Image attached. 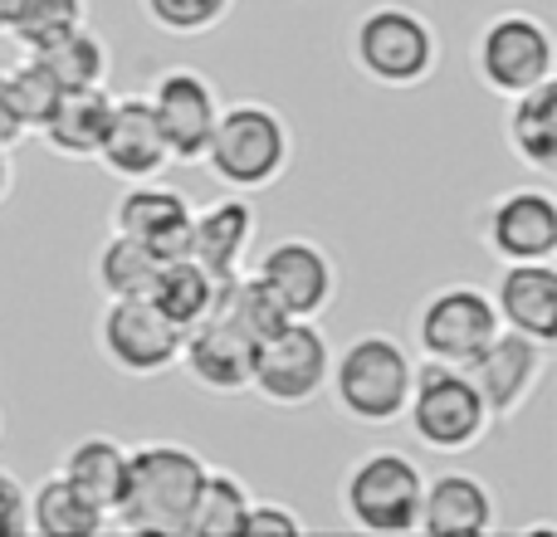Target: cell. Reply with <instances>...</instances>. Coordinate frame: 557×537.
<instances>
[{"mask_svg":"<svg viewBox=\"0 0 557 537\" xmlns=\"http://www.w3.org/2000/svg\"><path fill=\"white\" fill-rule=\"evenodd\" d=\"M206 479V460L191 445L147 440L127 450V489L113 523L143 537H186L196 489Z\"/></svg>","mask_w":557,"mask_h":537,"instance_id":"cell-1","label":"cell"},{"mask_svg":"<svg viewBox=\"0 0 557 537\" xmlns=\"http://www.w3.org/2000/svg\"><path fill=\"white\" fill-rule=\"evenodd\" d=\"M411 382L416 357L392 333H357L333 357V372H327V391H333L337 411L357 425H372V430L401 425Z\"/></svg>","mask_w":557,"mask_h":537,"instance_id":"cell-2","label":"cell"},{"mask_svg":"<svg viewBox=\"0 0 557 537\" xmlns=\"http://www.w3.org/2000/svg\"><path fill=\"white\" fill-rule=\"evenodd\" d=\"M201 162L211 166L215 182L240 196L270 191L294 162V127L270 103H221Z\"/></svg>","mask_w":557,"mask_h":537,"instance_id":"cell-3","label":"cell"},{"mask_svg":"<svg viewBox=\"0 0 557 537\" xmlns=\"http://www.w3.org/2000/svg\"><path fill=\"white\" fill-rule=\"evenodd\" d=\"M352 64L382 88H421L441 68V35L421 10L382 0L352 20Z\"/></svg>","mask_w":557,"mask_h":537,"instance_id":"cell-4","label":"cell"},{"mask_svg":"<svg viewBox=\"0 0 557 537\" xmlns=\"http://www.w3.org/2000/svg\"><path fill=\"white\" fill-rule=\"evenodd\" d=\"M406 425L411 435L435 454H465L490 435L494 411L484 405L480 386L470 382L465 366L421 362L411 382V401H406Z\"/></svg>","mask_w":557,"mask_h":537,"instance_id":"cell-5","label":"cell"},{"mask_svg":"<svg viewBox=\"0 0 557 537\" xmlns=\"http://www.w3.org/2000/svg\"><path fill=\"white\" fill-rule=\"evenodd\" d=\"M421 499H425V474L406 450L362 454L343 479V513L362 533H382V537L421 533Z\"/></svg>","mask_w":557,"mask_h":537,"instance_id":"cell-6","label":"cell"},{"mask_svg":"<svg viewBox=\"0 0 557 537\" xmlns=\"http://www.w3.org/2000/svg\"><path fill=\"white\" fill-rule=\"evenodd\" d=\"M327 372H333V342L318 327V317H288L255 347L250 391H260L270 405L298 411L327 391Z\"/></svg>","mask_w":557,"mask_h":537,"instance_id":"cell-7","label":"cell"},{"mask_svg":"<svg viewBox=\"0 0 557 537\" xmlns=\"http://www.w3.org/2000/svg\"><path fill=\"white\" fill-rule=\"evenodd\" d=\"M474 78L494 98H519L539 88L543 78H557V45L548 20L529 10H504L474 39Z\"/></svg>","mask_w":557,"mask_h":537,"instance_id":"cell-8","label":"cell"},{"mask_svg":"<svg viewBox=\"0 0 557 537\" xmlns=\"http://www.w3.org/2000/svg\"><path fill=\"white\" fill-rule=\"evenodd\" d=\"M499 333V313L494 298L474 284H445L416 313V347L425 362L445 366H470Z\"/></svg>","mask_w":557,"mask_h":537,"instance_id":"cell-9","label":"cell"},{"mask_svg":"<svg viewBox=\"0 0 557 537\" xmlns=\"http://www.w3.org/2000/svg\"><path fill=\"white\" fill-rule=\"evenodd\" d=\"M98 347L127 376H162L182 357V327L152 298H108L98 317Z\"/></svg>","mask_w":557,"mask_h":537,"instance_id":"cell-10","label":"cell"},{"mask_svg":"<svg viewBox=\"0 0 557 537\" xmlns=\"http://www.w3.org/2000/svg\"><path fill=\"white\" fill-rule=\"evenodd\" d=\"M255 347H260V342H255V337L245 333L231 313L211 308L201 323H191L182 333V357H176V366H182V372L191 376L201 391L240 396V391H250Z\"/></svg>","mask_w":557,"mask_h":537,"instance_id":"cell-11","label":"cell"},{"mask_svg":"<svg viewBox=\"0 0 557 537\" xmlns=\"http://www.w3.org/2000/svg\"><path fill=\"white\" fill-rule=\"evenodd\" d=\"M255 278L284 303L288 317H323L337 298V264L308 235H288L274 240L255 264Z\"/></svg>","mask_w":557,"mask_h":537,"instance_id":"cell-12","label":"cell"},{"mask_svg":"<svg viewBox=\"0 0 557 537\" xmlns=\"http://www.w3.org/2000/svg\"><path fill=\"white\" fill-rule=\"evenodd\" d=\"M157 113V127H162L166 147H172V162L196 166L206 157V142L215 133V117H221V93L206 74L196 68H166L162 78L147 93Z\"/></svg>","mask_w":557,"mask_h":537,"instance_id":"cell-13","label":"cell"},{"mask_svg":"<svg viewBox=\"0 0 557 537\" xmlns=\"http://www.w3.org/2000/svg\"><path fill=\"white\" fill-rule=\"evenodd\" d=\"M548 352H553V347H543V342H533V337L499 327V333H494V342L484 347L470 366H465V372H470V382L480 386L484 405L494 411V421H509V415H519L523 405L533 401L539 382L548 376Z\"/></svg>","mask_w":557,"mask_h":537,"instance_id":"cell-14","label":"cell"},{"mask_svg":"<svg viewBox=\"0 0 557 537\" xmlns=\"http://www.w3.org/2000/svg\"><path fill=\"white\" fill-rule=\"evenodd\" d=\"M484 245L494 260L523 264V260H557V201L543 186H519L504 191L480 221Z\"/></svg>","mask_w":557,"mask_h":537,"instance_id":"cell-15","label":"cell"},{"mask_svg":"<svg viewBox=\"0 0 557 537\" xmlns=\"http://www.w3.org/2000/svg\"><path fill=\"white\" fill-rule=\"evenodd\" d=\"M94 162H103V172L117 176V182H157L172 166V147L157 127L147 93L113 98V117H108V133L98 142Z\"/></svg>","mask_w":557,"mask_h":537,"instance_id":"cell-16","label":"cell"},{"mask_svg":"<svg viewBox=\"0 0 557 537\" xmlns=\"http://www.w3.org/2000/svg\"><path fill=\"white\" fill-rule=\"evenodd\" d=\"M255 225H260V215H255V205L245 201L240 191L221 196V201H211L206 211H191V230H186L182 254H191L206 274L235 278V274H245V254H250V245H255Z\"/></svg>","mask_w":557,"mask_h":537,"instance_id":"cell-17","label":"cell"},{"mask_svg":"<svg viewBox=\"0 0 557 537\" xmlns=\"http://www.w3.org/2000/svg\"><path fill=\"white\" fill-rule=\"evenodd\" d=\"M490 298H494V313H499V327L533 337L543 347L557 342V264L553 260L504 264Z\"/></svg>","mask_w":557,"mask_h":537,"instance_id":"cell-18","label":"cell"},{"mask_svg":"<svg viewBox=\"0 0 557 537\" xmlns=\"http://www.w3.org/2000/svg\"><path fill=\"white\" fill-rule=\"evenodd\" d=\"M191 211L196 205L186 201L182 191L157 182H127V191L113 201V230L143 240L147 250L182 254L186 250V230H191Z\"/></svg>","mask_w":557,"mask_h":537,"instance_id":"cell-19","label":"cell"},{"mask_svg":"<svg viewBox=\"0 0 557 537\" xmlns=\"http://www.w3.org/2000/svg\"><path fill=\"white\" fill-rule=\"evenodd\" d=\"M499 523V499L480 474L445 470L425 479L421 499V533L431 537H484Z\"/></svg>","mask_w":557,"mask_h":537,"instance_id":"cell-20","label":"cell"},{"mask_svg":"<svg viewBox=\"0 0 557 537\" xmlns=\"http://www.w3.org/2000/svg\"><path fill=\"white\" fill-rule=\"evenodd\" d=\"M108 117H113V93H108V84L69 88V93H59L54 113L45 117L39 137H45V147L54 157H64V162H94L98 142H103V133H108Z\"/></svg>","mask_w":557,"mask_h":537,"instance_id":"cell-21","label":"cell"},{"mask_svg":"<svg viewBox=\"0 0 557 537\" xmlns=\"http://www.w3.org/2000/svg\"><path fill=\"white\" fill-rule=\"evenodd\" d=\"M504 137H509V152L529 172L557 176V78H543L539 88L509 98Z\"/></svg>","mask_w":557,"mask_h":537,"instance_id":"cell-22","label":"cell"},{"mask_svg":"<svg viewBox=\"0 0 557 537\" xmlns=\"http://www.w3.org/2000/svg\"><path fill=\"white\" fill-rule=\"evenodd\" d=\"M59 474H64L94 509H103L108 519H113L117 503H123V489H127V445H117L113 435H84V440L69 445Z\"/></svg>","mask_w":557,"mask_h":537,"instance_id":"cell-23","label":"cell"},{"mask_svg":"<svg viewBox=\"0 0 557 537\" xmlns=\"http://www.w3.org/2000/svg\"><path fill=\"white\" fill-rule=\"evenodd\" d=\"M221 284L225 278H215V274H206L201 264L191 260V254H166L162 268H157V278H152V303L162 308L166 317H172L176 327H191V323H201L206 313H211L215 303H221Z\"/></svg>","mask_w":557,"mask_h":537,"instance_id":"cell-24","label":"cell"},{"mask_svg":"<svg viewBox=\"0 0 557 537\" xmlns=\"http://www.w3.org/2000/svg\"><path fill=\"white\" fill-rule=\"evenodd\" d=\"M108 513L94 509L64 474H49L29 489V533H45V537H94L108 528Z\"/></svg>","mask_w":557,"mask_h":537,"instance_id":"cell-25","label":"cell"},{"mask_svg":"<svg viewBox=\"0 0 557 537\" xmlns=\"http://www.w3.org/2000/svg\"><path fill=\"white\" fill-rule=\"evenodd\" d=\"M35 59L49 68V78H54L59 88H98L108 84V68H113V54H108L103 35L88 25H74L69 35L49 39L45 49H35Z\"/></svg>","mask_w":557,"mask_h":537,"instance_id":"cell-26","label":"cell"},{"mask_svg":"<svg viewBox=\"0 0 557 537\" xmlns=\"http://www.w3.org/2000/svg\"><path fill=\"white\" fill-rule=\"evenodd\" d=\"M250 503H255V494L245 489V479H235L231 470H206L201 489H196V503H191L186 537H235L245 528Z\"/></svg>","mask_w":557,"mask_h":537,"instance_id":"cell-27","label":"cell"},{"mask_svg":"<svg viewBox=\"0 0 557 537\" xmlns=\"http://www.w3.org/2000/svg\"><path fill=\"white\" fill-rule=\"evenodd\" d=\"M162 268V254L147 250L133 235H108V245L98 250V288L108 298H147L152 294V278Z\"/></svg>","mask_w":557,"mask_h":537,"instance_id":"cell-28","label":"cell"},{"mask_svg":"<svg viewBox=\"0 0 557 537\" xmlns=\"http://www.w3.org/2000/svg\"><path fill=\"white\" fill-rule=\"evenodd\" d=\"M74 25H88V0H15L10 39H15L25 54H35L49 39L69 35Z\"/></svg>","mask_w":557,"mask_h":537,"instance_id":"cell-29","label":"cell"},{"mask_svg":"<svg viewBox=\"0 0 557 537\" xmlns=\"http://www.w3.org/2000/svg\"><path fill=\"white\" fill-rule=\"evenodd\" d=\"M5 84H10V98H15L20 123H25L29 133H39V127H45V117L54 113L59 93H64V88L49 78V68L39 64L35 54H25L20 64H10L5 68Z\"/></svg>","mask_w":557,"mask_h":537,"instance_id":"cell-30","label":"cell"},{"mask_svg":"<svg viewBox=\"0 0 557 537\" xmlns=\"http://www.w3.org/2000/svg\"><path fill=\"white\" fill-rule=\"evenodd\" d=\"M143 10L157 29H166V35L196 39V35H211L215 25H225L235 0H143Z\"/></svg>","mask_w":557,"mask_h":537,"instance_id":"cell-31","label":"cell"},{"mask_svg":"<svg viewBox=\"0 0 557 537\" xmlns=\"http://www.w3.org/2000/svg\"><path fill=\"white\" fill-rule=\"evenodd\" d=\"M29 533V489L10 470H0V537Z\"/></svg>","mask_w":557,"mask_h":537,"instance_id":"cell-32","label":"cell"},{"mask_svg":"<svg viewBox=\"0 0 557 537\" xmlns=\"http://www.w3.org/2000/svg\"><path fill=\"white\" fill-rule=\"evenodd\" d=\"M240 533H250V537H298L304 533V519L288 513V509H278V503H250Z\"/></svg>","mask_w":557,"mask_h":537,"instance_id":"cell-33","label":"cell"},{"mask_svg":"<svg viewBox=\"0 0 557 537\" xmlns=\"http://www.w3.org/2000/svg\"><path fill=\"white\" fill-rule=\"evenodd\" d=\"M25 137H29V127L20 123L15 98H10V84H5V68H0V147H10V152H15Z\"/></svg>","mask_w":557,"mask_h":537,"instance_id":"cell-34","label":"cell"},{"mask_svg":"<svg viewBox=\"0 0 557 537\" xmlns=\"http://www.w3.org/2000/svg\"><path fill=\"white\" fill-rule=\"evenodd\" d=\"M10 191H15V152L0 147V205L10 201Z\"/></svg>","mask_w":557,"mask_h":537,"instance_id":"cell-35","label":"cell"},{"mask_svg":"<svg viewBox=\"0 0 557 537\" xmlns=\"http://www.w3.org/2000/svg\"><path fill=\"white\" fill-rule=\"evenodd\" d=\"M10 20H15V0H0V35H10Z\"/></svg>","mask_w":557,"mask_h":537,"instance_id":"cell-36","label":"cell"}]
</instances>
